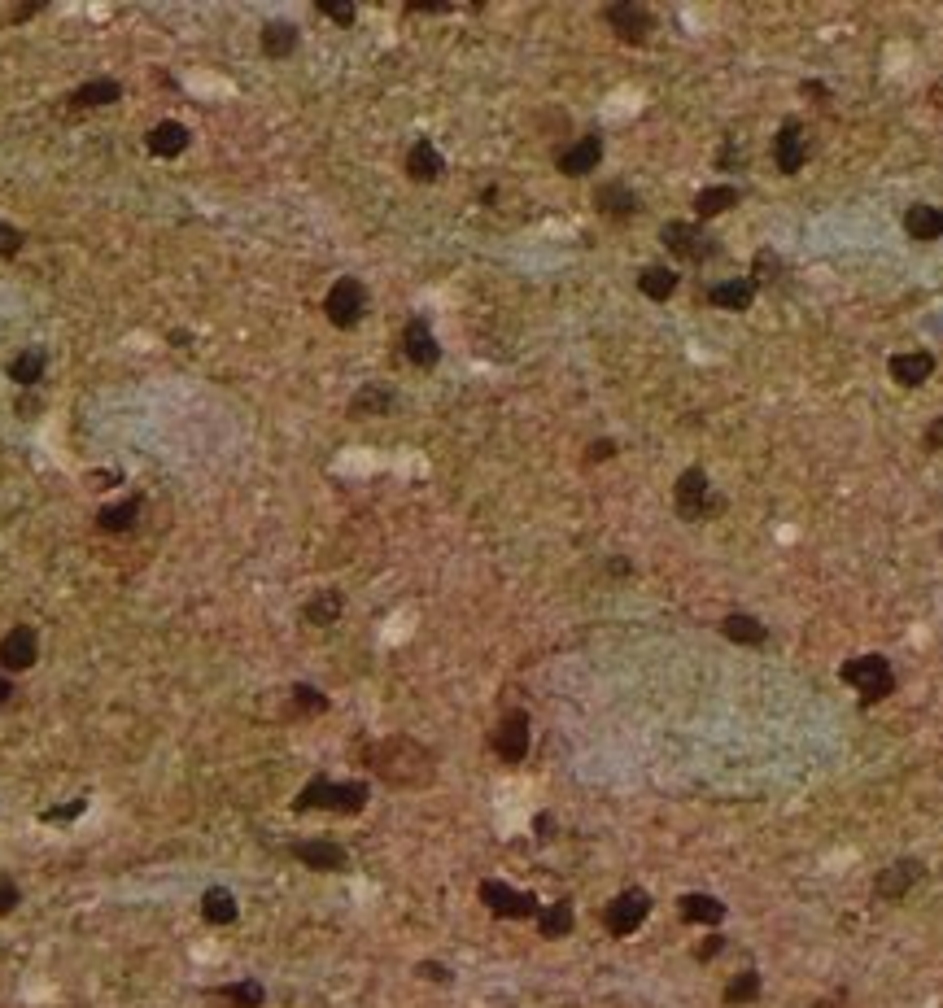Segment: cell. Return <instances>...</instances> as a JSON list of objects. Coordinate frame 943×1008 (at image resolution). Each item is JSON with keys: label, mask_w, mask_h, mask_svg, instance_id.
Instances as JSON below:
<instances>
[{"label": "cell", "mask_w": 943, "mask_h": 1008, "mask_svg": "<svg viewBox=\"0 0 943 1008\" xmlns=\"http://www.w3.org/2000/svg\"><path fill=\"white\" fill-rule=\"evenodd\" d=\"M751 1000H760V974L756 969L738 974L730 987H725V1004H751Z\"/></svg>", "instance_id": "cell-38"}, {"label": "cell", "mask_w": 943, "mask_h": 1008, "mask_svg": "<svg viewBox=\"0 0 943 1008\" xmlns=\"http://www.w3.org/2000/svg\"><path fill=\"white\" fill-rule=\"evenodd\" d=\"M703 302L716 306V310H751V302H756V284H751V275H734V280H721V284L703 288Z\"/></svg>", "instance_id": "cell-18"}, {"label": "cell", "mask_w": 943, "mask_h": 1008, "mask_svg": "<svg viewBox=\"0 0 943 1008\" xmlns=\"http://www.w3.org/2000/svg\"><path fill=\"white\" fill-rule=\"evenodd\" d=\"M839 681L861 694L865 707H869V703H882V699H887V694L895 690V672H891V664H887L882 655H856V659H847V664L839 668Z\"/></svg>", "instance_id": "cell-3"}, {"label": "cell", "mask_w": 943, "mask_h": 1008, "mask_svg": "<svg viewBox=\"0 0 943 1008\" xmlns=\"http://www.w3.org/2000/svg\"><path fill=\"white\" fill-rule=\"evenodd\" d=\"M9 694H14V681H9V672H0V707L9 703Z\"/></svg>", "instance_id": "cell-48"}, {"label": "cell", "mask_w": 943, "mask_h": 1008, "mask_svg": "<svg viewBox=\"0 0 943 1008\" xmlns=\"http://www.w3.org/2000/svg\"><path fill=\"white\" fill-rule=\"evenodd\" d=\"M677 284H682V275L673 267H642V275H638L642 297H651V302H668V297L677 293Z\"/></svg>", "instance_id": "cell-32"}, {"label": "cell", "mask_w": 943, "mask_h": 1008, "mask_svg": "<svg viewBox=\"0 0 943 1008\" xmlns=\"http://www.w3.org/2000/svg\"><path fill=\"white\" fill-rule=\"evenodd\" d=\"M808 162V136H804V123L799 118H786V123L778 127V136H773V166H778L782 175H799Z\"/></svg>", "instance_id": "cell-11"}, {"label": "cell", "mask_w": 943, "mask_h": 1008, "mask_svg": "<svg viewBox=\"0 0 943 1008\" xmlns=\"http://www.w3.org/2000/svg\"><path fill=\"white\" fill-rule=\"evenodd\" d=\"M651 917V895L647 891H620L612 904L603 908V926H607V934H616V939H629L642 921Z\"/></svg>", "instance_id": "cell-8"}, {"label": "cell", "mask_w": 943, "mask_h": 1008, "mask_svg": "<svg viewBox=\"0 0 943 1008\" xmlns=\"http://www.w3.org/2000/svg\"><path fill=\"white\" fill-rule=\"evenodd\" d=\"M594 210H599L603 219H612V223H625L642 210V197L629 184H620V179H607V184L594 188Z\"/></svg>", "instance_id": "cell-16"}, {"label": "cell", "mask_w": 943, "mask_h": 1008, "mask_svg": "<svg viewBox=\"0 0 943 1008\" xmlns=\"http://www.w3.org/2000/svg\"><path fill=\"white\" fill-rule=\"evenodd\" d=\"M35 659H40V638L31 624H18L0 638V672H27Z\"/></svg>", "instance_id": "cell-15"}, {"label": "cell", "mask_w": 943, "mask_h": 1008, "mask_svg": "<svg viewBox=\"0 0 943 1008\" xmlns=\"http://www.w3.org/2000/svg\"><path fill=\"white\" fill-rule=\"evenodd\" d=\"M782 271H786V262H782V254H773V249H760L756 258H751V284H778L782 280Z\"/></svg>", "instance_id": "cell-36"}, {"label": "cell", "mask_w": 943, "mask_h": 1008, "mask_svg": "<svg viewBox=\"0 0 943 1008\" xmlns=\"http://www.w3.org/2000/svg\"><path fill=\"white\" fill-rule=\"evenodd\" d=\"M114 101H123V83L118 79H92L70 92V105H75V110H101V105H114Z\"/></svg>", "instance_id": "cell-26"}, {"label": "cell", "mask_w": 943, "mask_h": 1008, "mask_svg": "<svg viewBox=\"0 0 943 1008\" xmlns=\"http://www.w3.org/2000/svg\"><path fill=\"white\" fill-rule=\"evenodd\" d=\"M922 873H926V869H922V860H909V856H904V860H895V864H887V869L878 873L874 895L882 899V904H900V899L909 895L917 882H922Z\"/></svg>", "instance_id": "cell-13"}, {"label": "cell", "mask_w": 943, "mask_h": 1008, "mask_svg": "<svg viewBox=\"0 0 943 1008\" xmlns=\"http://www.w3.org/2000/svg\"><path fill=\"white\" fill-rule=\"evenodd\" d=\"M660 245L673 258H682V262H712L716 254H721L716 236L703 232L699 223H664L660 227Z\"/></svg>", "instance_id": "cell-6"}, {"label": "cell", "mask_w": 943, "mask_h": 1008, "mask_svg": "<svg viewBox=\"0 0 943 1008\" xmlns=\"http://www.w3.org/2000/svg\"><path fill=\"white\" fill-rule=\"evenodd\" d=\"M44 367H49V354L40 350V345H31V350H22V354H14L9 358V380L18 384V389H35V384L44 380Z\"/></svg>", "instance_id": "cell-25"}, {"label": "cell", "mask_w": 943, "mask_h": 1008, "mask_svg": "<svg viewBox=\"0 0 943 1008\" xmlns=\"http://www.w3.org/2000/svg\"><path fill=\"white\" fill-rule=\"evenodd\" d=\"M904 232H909V240H922V245L939 240V236H943V210H939V206H926V201H917V206L904 210Z\"/></svg>", "instance_id": "cell-23"}, {"label": "cell", "mask_w": 943, "mask_h": 1008, "mask_svg": "<svg viewBox=\"0 0 943 1008\" xmlns=\"http://www.w3.org/2000/svg\"><path fill=\"white\" fill-rule=\"evenodd\" d=\"M612 454H616V441H594L586 450V463H603V459H612Z\"/></svg>", "instance_id": "cell-44"}, {"label": "cell", "mask_w": 943, "mask_h": 1008, "mask_svg": "<svg viewBox=\"0 0 943 1008\" xmlns=\"http://www.w3.org/2000/svg\"><path fill=\"white\" fill-rule=\"evenodd\" d=\"M214 1000H223L232 1008H262L267 1004V987L254 978H241V982H228V987H214Z\"/></svg>", "instance_id": "cell-31"}, {"label": "cell", "mask_w": 943, "mask_h": 1008, "mask_svg": "<svg viewBox=\"0 0 943 1008\" xmlns=\"http://www.w3.org/2000/svg\"><path fill=\"white\" fill-rule=\"evenodd\" d=\"M420 978H428V982H450V969L437 965V960H424V965H420Z\"/></svg>", "instance_id": "cell-45"}, {"label": "cell", "mask_w": 943, "mask_h": 1008, "mask_svg": "<svg viewBox=\"0 0 943 1008\" xmlns=\"http://www.w3.org/2000/svg\"><path fill=\"white\" fill-rule=\"evenodd\" d=\"M922 446L926 450H943V415H935L926 424V437H922Z\"/></svg>", "instance_id": "cell-43"}, {"label": "cell", "mask_w": 943, "mask_h": 1008, "mask_svg": "<svg viewBox=\"0 0 943 1008\" xmlns=\"http://www.w3.org/2000/svg\"><path fill=\"white\" fill-rule=\"evenodd\" d=\"M367 799H372V790H367V782H328V777H315V782H306L302 790H297L293 808L297 812H341V816H354L367 808Z\"/></svg>", "instance_id": "cell-2"}, {"label": "cell", "mask_w": 943, "mask_h": 1008, "mask_svg": "<svg viewBox=\"0 0 943 1008\" xmlns=\"http://www.w3.org/2000/svg\"><path fill=\"white\" fill-rule=\"evenodd\" d=\"M22 904V891H18V882L14 878H0V917H9Z\"/></svg>", "instance_id": "cell-41"}, {"label": "cell", "mask_w": 943, "mask_h": 1008, "mask_svg": "<svg viewBox=\"0 0 943 1008\" xmlns=\"http://www.w3.org/2000/svg\"><path fill=\"white\" fill-rule=\"evenodd\" d=\"M481 904L494 912V917H503V921H529V917L542 912V904H537L529 891H511L507 882H494V878L481 882Z\"/></svg>", "instance_id": "cell-10"}, {"label": "cell", "mask_w": 943, "mask_h": 1008, "mask_svg": "<svg viewBox=\"0 0 943 1008\" xmlns=\"http://www.w3.org/2000/svg\"><path fill=\"white\" fill-rule=\"evenodd\" d=\"M603 22L616 31V40L625 44H647L651 31L660 27V18H655L651 5H638V0H616V5L603 9Z\"/></svg>", "instance_id": "cell-7"}, {"label": "cell", "mask_w": 943, "mask_h": 1008, "mask_svg": "<svg viewBox=\"0 0 943 1008\" xmlns=\"http://www.w3.org/2000/svg\"><path fill=\"white\" fill-rule=\"evenodd\" d=\"M201 917H206L210 926H232V921L241 917V904H236V895L228 886H210V891H201Z\"/></svg>", "instance_id": "cell-27"}, {"label": "cell", "mask_w": 943, "mask_h": 1008, "mask_svg": "<svg viewBox=\"0 0 943 1008\" xmlns=\"http://www.w3.org/2000/svg\"><path fill=\"white\" fill-rule=\"evenodd\" d=\"M407 175L415 184H437V179L446 175V158L437 153L433 140H415L407 149Z\"/></svg>", "instance_id": "cell-20"}, {"label": "cell", "mask_w": 943, "mask_h": 1008, "mask_svg": "<svg viewBox=\"0 0 943 1008\" xmlns=\"http://www.w3.org/2000/svg\"><path fill=\"white\" fill-rule=\"evenodd\" d=\"M22 240H27V236H22L14 223H5V219H0V258H14L18 249H22Z\"/></svg>", "instance_id": "cell-40"}, {"label": "cell", "mask_w": 943, "mask_h": 1008, "mask_svg": "<svg viewBox=\"0 0 943 1008\" xmlns=\"http://www.w3.org/2000/svg\"><path fill=\"white\" fill-rule=\"evenodd\" d=\"M721 633H725L730 642H738V646H765V642H769V629H765V624H760L756 616H747V611H734V616H725Z\"/></svg>", "instance_id": "cell-28"}, {"label": "cell", "mask_w": 943, "mask_h": 1008, "mask_svg": "<svg viewBox=\"0 0 943 1008\" xmlns=\"http://www.w3.org/2000/svg\"><path fill=\"white\" fill-rule=\"evenodd\" d=\"M730 206H738V188L734 184H712L695 192V214L699 219H716V214H725Z\"/></svg>", "instance_id": "cell-34"}, {"label": "cell", "mask_w": 943, "mask_h": 1008, "mask_svg": "<svg viewBox=\"0 0 943 1008\" xmlns=\"http://www.w3.org/2000/svg\"><path fill=\"white\" fill-rule=\"evenodd\" d=\"M315 14L332 18V22H337V27H354L358 9H354V5H345V0H315Z\"/></svg>", "instance_id": "cell-39"}, {"label": "cell", "mask_w": 943, "mask_h": 1008, "mask_svg": "<svg viewBox=\"0 0 943 1008\" xmlns=\"http://www.w3.org/2000/svg\"><path fill=\"white\" fill-rule=\"evenodd\" d=\"M297 40H302V35H297L293 22H267V27H262V53L276 57V62L297 53Z\"/></svg>", "instance_id": "cell-30"}, {"label": "cell", "mask_w": 943, "mask_h": 1008, "mask_svg": "<svg viewBox=\"0 0 943 1008\" xmlns=\"http://www.w3.org/2000/svg\"><path fill=\"white\" fill-rule=\"evenodd\" d=\"M402 354H407V363L420 367V371H433L441 363V345H437V336H433V328H428L424 315L407 319V328H402Z\"/></svg>", "instance_id": "cell-12"}, {"label": "cell", "mask_w": 943, "mask_h": 1008, "mask_svg": "<svg viewBox=\"0 0 943 1008\" xmlns=\"http://www.w3.org/2000/svg\"><path fill=\"white\" fill-rule=\"evenodd\" d=\"M293 860H302L306 869L315 873H341L350 856H345L341 843H328V838H310V843H293Z\"/></svg>", "instance_id": "cell-17"}, {"label": "cell", "mask_w": 943, "mask_h": 1008, "mask_svg": "<svg viewBox=\"0 0 943 1008\" xmlns=\"http://www.w3.org/2000/svg\"><path fill=\"white\" fill-rule=\"evenodd\" d=\"M407 9H411V14H446L450 5H446V0H411Z\"/></svg>", "instance_id": "cell-46"}, {"label": "cell", "mask_w": 943, "mask_h": 1008, "mask_svg": "<svg viewBox=\"0 0 943 1008\" xmlns=\"http://www.w3.org/2000/svg\"><path fill=\"white\" fill-rule=\"evenodd\" d=\"M529 742H533V729H529V712H507L503 720L494 725V734H489V747H494V755L503 764H520L524 755H529Z\"/></svg>", "instance_id": "cell-9"}, {"label": "cell", "mask_w": 943, "mask_h": 1008, "mask_svg": "<svg viewBox=\"0 0 943 1008\" xmlns=\"http://www.w3.org/2000/svg\"><path fill=\"white\" fill-rule=\"evenodd\" d=\"M188 144H193V136H188V127L175 123V118H166V123H158L145 136V149L153 153V158H179Z\"/></svg>", "instance_id": "cell-21"}, {"label": "cell", "mask_w": 943, "mask_h": 1008, "mask_svg": "<svg viewBox=\"0 0 943 1008\" xmlns=\"http://www.w3.org/2000/svg\"><path fill=\"white\" fill-rule=\"evenodd\" d=\"M721 947H725V939H721V934H712L708 943H699V947H695V960H712L716 952H721Z\"/></svg>", "instance_id": "cell-47"}, {"label": "cell", "mask_w": 943, "mask_h": 1008, "mask_svg": "<svg viewBox=\"0 0 943 1008\" xmlns=\"http://www.w3.org/2000/svg\"><path fill=\"white\" fill-rule=\"evenodd\" d=\"M35 9H40V5H18V9H14V14H9V18H14V22H22V18H31V14H35Z\"/></svg>", "instance_id": "cell-50"}, {"label": "cell", "mask_w": 943, "mask_h": 1008, "mask_svg": "<svg viewBox=\"0 0 943 1008\" xmlns=\"http://www.w3.org/2000/svg\"><path fill=\"white\" fill-rule=\"evenodd\" d=\"M673 507H677V515H682V520L699 524V520H708V515L721 511L725 498L712 494V480H708V472H703V467H686V472L677 476V485H673Z\"/></svg>", "instance_id": "cell-4"}, {"label": "cell", "mask_w": 943, "mask_h": 1008, "mask_svg": "<svg viewBox=\"0 0 943 1008\" xmlns=\"http://www.w3.org/2000/svg\"><path fill=\"white\" fill-rule=\"evenodd\" d=\"M136 520H140V498H123V502H110V507L97 511L101 533H131Z\"/></svg>", "instance_id": "cell-29"}, {"label": "cell", "mask_w": 943, "mask_h": 1008, "mask_svg": "<svg viewBox=\"0 0 943 1008\" xmlns=\"http://www.w3.org/2000/svg\"><path fill=\"white\" fill-rule=\"evenodd\" d=\"M398 406V393L385 389V384H363V389L350 398V419H376V415H389Z\"/></svg>", "instance_id": "cell-22"}, {"label": "cell", "mask_w": 943, "mask_h": 1008, "mask_svg": "<svg viewBox=\"0 0 943 1008\" xmlns=\"http://www.w3.org/2000/svg\"><path fill=\"white\" fill-rule=\"evenodd\" d=\"M367 768L380 777L385 786H398V790H420V786H433L437 777V755L415 742L407 734H389L367 747Z\"/></svg>", "instance_id": "cell-1"}, {"label": "cell", "mask_w": 943, "mask_h": 1008, "mask_svg": "<svg viewBox=\"0 0 943 1008\" xmlns=\"http://www.w3.org/2000/svg\"><path fill=\"white\" fill-rule=\"evenodd\" d=\"M367 302H372V297H367V284L354 280V275H341V280L328 288V297H324V315H328L332 328L350 332V328L363 323Z\"/></svg>", "instance_id": "cell-5"}, {"label": "cell", "mask_w": 943, "mask_h": 1008, "mask_svg": "<svg viewBox=\"0 0 943 1008\" xmlns=\"http://www.w3.org/2000/svg\"><path fill=\"white\" fill-rule=\"evenodd\" d=\"M677 912H682L686 926H721L725 921V904L716 895H682L677 899Z\"/></svg>", "instance_id": "cell-24"}, {"label": "cell", "mask_w": 943, "mask_h": 1008, "mask_svg": "<svg viewBox=\"0 0 943 1008\" xmlns=\"http://www.w3.org/2000/svg\"><path fill=\"white\" fill-rule=\"evenodd\" d=\"M289 716H319V712H328V699L319 694L315 686H293L289 690Z\"/></svg>", "instance_id": "cell-37"}, {"label": "cell", "mask_w": 943, "mask_h": 1008, "mask_svg": "<svg viewBox=\"0 0 943 1008\" xmlns=\"http://www.w3.org/2000/svg\"><path fill=\"white\" fill-rule=\"evenodd\" d=\"M537 930H542V939H564V934H572V904L568 899H559V904L537 912Z\"/></svg>", "instance_id": "cell-35"}, {"label": "cell", "mask_w": 943, "mask_h": 1008, "mask_svg": "<svg viewBox=\"0 0 943 1008\" xmlns=\"http://www.w3.org/2000/svg\"><path fill=\"white\" fill-rule=\"evenodd\" d=\"M599 162H603V136H599V131H590V136L572 140L568 149H559V158H555L559 175H568V179H581V175L599 171Z\"/></svg>", "instance_id": "cell-14"}, {"label": "cell", "mask_w": 943, "mask_h": 1008, "mask_svg": "<svg viewBox=\"0 0 943 1008\" xmlns=\"http://www.w3.org/2000/svg\"><path fill=\"white\" fill-rule=\"evenodd\" d=\"M341 611H345V594H341V590H319V594L302 607V620H306V624H337Z\"/></svg>", "instance_id": "cell-33"}, {"label": "cell", "mask_w": 943, "mask_h": 1008, "mask_svg": "<svg viewBox=\"0 0 943 1008\" xmlns=\"http://www.w3.org/2000/svg\"><path fill=\"white\" fill-rule=\"evenodd\" d=\"M930 105H935V110H943V79L935 83V88H930Z\"/></svg>", "instance_id": "cell-49"}, {"label": "cell", "mask_w": 943, "mask_h": 1008, "mask_svg": "<svg viewBox=\"0 0 943 1008\" xmlns=\"http://www.w3.org/2000/svg\"><path fill=\"white\" fill-rule=\"evenodd\" d=\"M83 808H88V799H75V803H66V808H49L44 812V821H75Z\"/></svg>", "instance_id": "cell-42"}, {"label": "cell", "mask_w": 943, "mask_h": 1008, "mask_svg": "<svg viewBox=\"0 0 943 1008\" xmlns=\"http://www.w3.org/2000/svg\"><path fill=\"white\" fill-rule=\"evenodd\" d=\"M891 380L904 384V389H917V384H926L930 376H935V354L930 350H913V354H891Z\"/></svg>", "instance_id": "cell-19"}]
</instances>
